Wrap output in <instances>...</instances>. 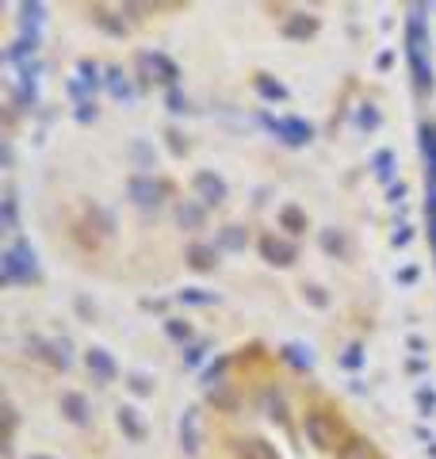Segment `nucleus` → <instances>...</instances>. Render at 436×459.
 Returning <instances> with one entry per match:
<instances>
[{
	"label": "nucleus",
	"mask_w": 436,
	"mask_h": 459,
	"mask_svg": "<svg viewBox=\"0 0 436 459\" xmlns=\"http://www.w3.org/2000/svg\"><path fill=\"white\" fill-rule=\"evenodd\" d=\"M429 35H425V4L409 8V23H406V54H409V69H414V88L417 92H429L433 88V69H429Z\"/></svg>",
	"instance_id": "1"
},
{
	"label": "nucleus",
	"mask_w": 436,
	"mask_h": 459,
	"mask_svg": "<svg viewBox=\"0 0 436 459\" xmlns=\"http://www.w3.org/2000/svg\"><path fill=\"white\" fill-rule=\"evenodd\" d=\"M253 85H256V92H261L264 100H287V88L279 85V80H272L268 73H256V80H253Z\"/></svg>",
	"instance_id": "20"
},
{
	"label": "nucleus",
	"mask_w": 436,
	"mask_h": 459,
	"mask_svg": "<svg viewBox=\"0 0 436 459\" xmlns=\"http://www.w3.org/2000/svg\"><path fill=\"white\" fill-rule=\"evenodd\" d=\"M303 432L318 452H341V437H344V425L337 421L333 414L326 409H306L303 417Z\"/></svg>",
	"instance_id": "2"
},
{
	"label": "nucleus",
	"mask_w": 436,
	"mask_h": 459,
	"mask_svg": "<svg viewBox=\"0 0 436 459\" xmlns=\"http://www.w3.org/2000/svg\"><path fill=\"white\" fill-rule=\"evenodd\" d=\"M165 333H168L173 341H191V325L180 322V318H168V322H165Z\"/></svg>",
	"instance_id": "28"
},
{
	"label": "nucleus",
	"mask_w": 436,
	"mask_h": 459,
	"mask_svg": "<svg viewBox=\"0 0 436 459\" xmlns=\"http://www.w3.org/2000/svg\"><path fill=\"white\" fill-rule=\"evenodd\" d=\"M165 138H168V150H173V153H176V157H180V153H184V150H188V142H184V138H180V134H176V130H168V134H165Z\"/></svg>",
	"instance_id": "37"
},
{
	"label": "nucleus",
	"mask_w": 436,
	"mask_h": 459,
	"mask_svg": "<svg viewBox=\"0 0 436 459\" xmlns=\"http://www.w3.org/2000/svg\"><path fill=\"white\" fill-rule=\"evenodd\" d=\"M180 302H191V306H211V302H218V295L215 291H203V287H184Z\"/></svg>",
	"instance_id": "25"
},
{
	"label": "nucleus",
	"mask_w": 436,
	"mask_h": 459,
	"mask_svg": "<svg viewBox=\"0 0 436 459\" xmlns=\"http://www.w3.org/2000/svg\"><path fill=\"white\" fill-rule=\"evenodd\" d=\"M360 127H363V130H375V127H379V111L371 108V104L360 111Z\"/></svg>",
	"instance_id": "33"
},
{
	"label": "nucleus",
	"mask_w": 436,
	"mask_h": 459,
	"mask_svg": "<svg viewBox=\"0 0 436 459\" xmlns=\"http://www.w3.org/2000/svg\"><path fill=\"white\" fill-rule=\"evenodd\" d=\"M180 448H184V456L199 452V409H184V417H180Z\"/></svg>",
	"instance_id": "11"
},
{
	"label": "nucleus",
	"mask_w": 436,
	"mask_h": 459,
	"mask_svg": "<svg viewBox=\"0 0 436 459\" xmlns=\"http://www.w3.org/2000/svg\"><path fill=\"white\" fill-rule=\"evenodd\" d=\"M77 119H80V122H96V104H92V100L77 104Z\"/></svg>",
	"instance_id": "35"
},
{
	"label": "nucleus",
	"mask_w": 436,
	"mask_h": 459,
	"mask_svg": "<svg viewBox=\"0 0 436 459\" xmlns=\"http://www.w3.org/2000/svg\"><path fill=\"white\" fill-rule=\"evenodd\" d=\"M119 429H123L131 440H142L145 437V425H142V417H138V409H134V406H119Z\"/></svg>",
	"instance_id": "14"
},
{
	"label": "nucleus",
	"mask_w": 436,
	"mask_h": 459,
	"mask_svg": "<svg viewBox=\"0 0 436 459\" xmlns=\"http://www.w3.org/2000/svg\"><path fill=\"white\" fill-rule=\"evenodd\" d=\"M337 459H383V456H379V448L371 444V440L349 437V440L341 444V452H337Z\"/></svg>",
	"instance_id": "13"
},
{
	"label": "nucleus",
	"mask_w": 436,
	"mask_h": 459,
	"mask_svg": "<svg viewBox=\"0 0 436 459\" xmlns=\"http://www.w3.org/2000/svg\"><path fill=\"white\" fill-rule=\"evenodd\" d=\"M38 459H43V456H38Z\"/></svg>",
	"instance_id": "41"
},
{
	"label": "nucleus",
	"mask_w": 436,
	"mask_h": 459,
	"mask_svg": "<svg viewBox=\"0 0 436 459\" xmlns=\"http://www.w3.org/2000/svg\"><path fill=\"white\" fill-rule=\"evenodd\" d=\"M188 264L199 268V272H211V268L218 264V249H211V245H191L188 249Z\"/></svg>",
	"instance_id": "15"
},
{
	"label": "nucleus",
	"mask_w": 436,
	"mask_h": 459,
	"mask_svg": "<svg viewBox=\"0 0 436 459\" xmlns=\"http://www.w3.org/2000/svg\"><path fill=\"white\" fill-rule=\"evenodd\" d=\"M284 35L287 38H310L318 35V15H306V12H295L284 20Z\"/></svg>",
	"instance_id": "12"
},
{
	"label": "nucleus",
	"mask_w": 436,
	"mask_h": 459,
	"mask_svg": "<svg viewBox=\"0 0 436 459\" xmlns=\"http://www.w3.org/2000/svg\"><path fill=\"white\" fill-rule=\"evenodd\" d=\"M303 299L310 302V306H318V310H326V306H329V295L321 291V287H314V283H310V287H303Z\"/></svg>",
	"instance_id": "29"
},
{
	"label": "nucleus",
	"mask_w": 436,
	"mask_h": 459,
	"mask_svg": "<svg viewBox=\"0 0 436 459\" xmlns=\"http://www.w3.org/2000/svg\"><path fill=\"white\" fill-rule=\"evenodd\" d=\"M92 23H96V27H103L108 35H115V38H123V35H126V23H123V20H115V15L108 12V8H92Z\"/></svg>",
	"instance_id": "19"
},
{
	"label": "nucleus",
	"mask_w": 436,
	"mask_h": 459,
	"mask_svg": "<svg viewBox=\"0 0 436 459\" xmlns=\"http://www.w3.org/2000/svg\"><path fill=\"white\" fill-rule=\"evenodd\" d=\"M126 195H131L138 207H161V199H165V188H161L157 180H150V176H131Z\"/></svg>",
	"instance_id": "8"
},
{
	"label": "nucleus",
	"mask_w": 436,
	"mask_h": 459,
	"mask_svg": "<svg viewBox=\"0 0 436 459\" xmlns=\"http://www.w3.org/2000/svg\"><path fill=\"white\" fill-rule=\"evenodd\" d=\"M131 390H134V395H150V379H145V375H131Z\"/></svg>",
	"instance_id": "38"
},
{
	"label": "nucleus",
	"mask_w": 436,
	"mask_h": 459,
	"mask_svg": "<svg viewBox=\"0 0 436 459\" xmlns=\"http://www.w3.org/2000/svg\"><path fill=\"white\" fill-rule=\"evenodd\" d=\"M417 406H421V414H425V417H429L433 409H436V395H433L429 387H421V390H417Z\"/></svg>",
	"instance_id": "32"
},
{
	"label": "nucleus",
	"mask_w": 436,
	"mask_h": 459,
	"mask_svg": "<svg viewBox=\"0 0 436 459\" xmlns=\"http://www.w3.org/2000/svg\"><path fill=\"white\" fill-rule=\"evenodd\" d=\"M371 165H375V180H383V184H391V176H394V153H391V150H379Z\"/></svg>",
	"instance_id": "24"
},
{
	"label": "nucleus",
	"mask_w": 436,
	"mask_h": 459,
	"mask_svg": "<svg viewBox=\"0 0 436 459\" xmlns=\"http://www.w3.org/2000/svg\"><path fill=\"white\" fill-rule=\"evenodd\" d=\"M85 364H88V372H92L100 383H111V379L119 375V364L111 360L108 348H88V352H85Z\"/></svg>",
	"instance_id": "9"
},
{
	"label": "nucleus",
	"mask_w": 436,
	"mask_h": 459,
	"mask_svg": "<svg viewBox=\"0 0 436 459\" xmlns=\"http://www.w3.org/2000/svg\"><path fill=\"white\" fill-rule=\"evenodd\" d=\"M402 195H406V184H394V188H391V199H394V203H398V199H402Z\"/></svg>",
	"instance_id": "40"
},
{
	"label": "nucleus",
	"mask_w": 436,
	"mask_h": 459,
	"mask_svg": "<svg viewBox=\"0 0 436 459\" xmlns=\"http://www.w3.org/2000/svg\"><path fill=\"white\" fill-rule=\"evenodd\" d=\"M284 360H287V364H295L298 372H310V367H314V352L306 348V344H298V341L284 344Z\"/></svg>",
	"instance_id": "16"
},
{
	"label": "nucleus",
	"mask_w": 436,
	"mask_h": 459,
	"mask_svg": "<svg viewBox=\"0 0 436 459\" xmlns=\"http://www.w3.org/2000/svg\"><path fill=\"white\" fill-rule=\"evenodd\" d=\"M321 249L333 253V257H349V241H344L341 230H321Z\"/></svg>",
	"instance_id": "22"
},
{
	"label": "nucleus",
	"mask_w": 436,
	"mask_h": 459,
	"mask_svg": "<svg viewBox=\"0 0 436 459\" xmlns=\"http://www.w3.org/2000/svg\"><path fill=\"white\" fill-rule=\"evenodd\" d=\"M138 65H142L145 80H161V85H168V88H176V80H180L176 62H168L165 54H138Z\"/></svg>",
	"instance_id": "5"
},
{
	"label": "nucleus",
	"mask_w": 436,
	"mask_h": 459,
	"mask_svg": "<svg viewBox=\"0 0 436 459\" xmlns=\"http://www.w3.org/2000/svg\"><path fill=\"white\" fill-rule=\"evenodd\" d=\"M61 414H66V421H73V425L92 421V406H88V398L77 395V390H66V395H61Z\"/></svg>",
	"instance_id": "10"
},
{
	"label": "nucleus",
	"mask_w": 436,
	"mask_h": 459,
	"mask_svg": "<svg viewBox=\"0 0 436 459\" xmlns=\"http://www.w3.org/2000/svg\"><path fill=\"white\" fill-rule=\"evenodd\" d=\"M417 280V268H402L398 272V283H414Z\"/></svg>",
	"instance_id": "39"
},
{
	"label": "nucleus",
	"mask_w": 436,
	"mask_h": 459,
	"mask_svg": "<svg viewBox=\"0 0 436 459\" xmlns=\"http://www.w3.org/2000/svg\"><path fill=\"white\" fill-rule=\"evenodd\" d=\"M191 192L199 195V203H203V207H218V203L226 199V192H230V188H226V180L218 176V172H196V176H191Z\"/></svg>",
	"instance_id": "4"
},
{
	"label": "nucleus",
	"mask_w": 436,
	"mask_h": 459,
	"mask_svg": "<svg viewBox=\"0 0 436 459\" xmlns=\"http://www.w3.org/2000/svg\"><path fill=\"white\" fill-rule=\"evenodd\" d=\"M77 80L88 88V92H92V88L100 85V65H96V62H88V57H85V62L77 65Z\"/></svg>",
	"instance_id": "26"
},
{
	"label": "nucleus",
	"mask_w": 436,
	"mask_h": 459,
	"mask_svg": "<svg viewBox=\"0 0 436 459\" xmlns=\"http://www.w3.org/2000/svg\"><path fill=\"white\" fill-rule=\"evenodd\" d=\"M108 88H111V96H115V100H134L131 80H126L119 69H108Z\"/></svg>",
	"instance_id": "23"
},
{
	"label": "nucleus",
	"mask_w": 436,
	"mask_h": 459,
	"mask_svg": "<svg viewBox=\"0 0 436 459\" xmlns=\"http://www.w3.org/2000/svg\"><path fill=\"white\" fill-rule=\"evenodd\" d=\"M249 245V234L241 226H226L218 230V249H230V253H241Z\"/></svg>",
	"instance_id": "17"
},
{
	"label": "nucleus",
	"mask_w": 436,
	"mask_h": 459,
	"mask_svg": "<svg viewBox=\"0 0 436 459\" xmlns=\"http://www.w3.org/2000/svg\"><path fill=\"white\" fill-rule=\"evenodd\" d=\"M203 352H207V344H191V348L184 352V364H188V367H196L199 360H203Z\"/></svg>",
	"instance_id": "34"
},
{
	"label": "nucleus",
	"mask_w": 436,
	"mask_h": 459,
	"mask_svg": "<svg viewBox=\"0 0 436 459\" xmlns=\"http://www.w3.org/2000/svg\"><path fill=\"white\" fill-rule=\"evenodd\" d=\"M0 280H4V283H35L38 280L35 249H31L23 237L15 245H8L4 257H0Z\"/></svg>",
	"instance_id": "3"
},
{
	"label": "nucleus",
	"mask_w": 436,
	"mask_h": 459,
	"mask_svg": "<svg viewBox=\"0 0 436 459\" xmlns=\"http://www.w3.org/2000/svg\"><path fill=\"white\" fill-rule=\"evenodd\" d=\"M264 122H268V127L276 130V138L279 142H287V146H306L314 138V127L310 122H303V119H272L268 115Z\"/></svg>",
	"instance_id": "6"
},
{
	"label": "nucleus",
	"mask_w": 436,
	"mask_h": 459,
	"mask_svg": "<svg viewBox=\"0 0 436 459\" xmlns=\"http://www.w3.org/2000/svg\"><path fill=\"white\" fill-rule=\"evenodd\" d=\"M409 237H414V230L402 226V230H394V234H391V245H394V249H402V245H409Z\"/></svg>",
	"instance_id": "36"
},
{
	"label": "nucleus",
	"mask_w": 436,
	"mask_h": 459,
	"mask_svg": "<svg viewBox=\"0 0 436 459\" xmlns=\"http://www.w3.org/2000/svg\"><path fill=\"white\" fill-rule=\"evenodd\" d=\"M15 211H20V203H15V192L8 188V192H4V230H8V234H15V226H20V223H15Z\"/></svg>",
	"instance_id": "27"
},
{
	"label": "nucleus",
	"mask_w": 436,
	"mask_h": 459,
	"mask_svg": "<svg viewBox=\"0 0 436 459\" xmlns=\"http://www.w3.org/2000/svg\"><path fill=\"white\" fill-rule=\"evenodd\" d=\"M176 218H180L184 230H203V207L199 203H180V211H176Z\"/></svg>",
	"instance_id": "21"
},
{
	"label": "nucleus",
	"mask_w": 436,
	"mask_h": 459,
	"mask_svg": "<svg viewBox=\"0 0 436 459\" xmlns=\"http://www.w3.org/2000/svg\"><path fill=\"white\" fill-rule=\"evenodd\" d=\"M279 226H284L291 237H298V234H306V215L295 207V203H287V207L279 211Z\"/></svg>",
	"instance_id": "18"
},
{
	"label": "nucleus",
	"mask_w": 436,
	"mask_h": 459,
	"mask_svg": "<svg viewBox=\"0 0 436 459\" xmlns=\"http://www.w3.org/2000/svg\"><path fill=\"white\" fill-rule=\"evenodd\" d=\"M261 257L276 268H287L298 260V249H295V241H284V237L268 234V237H261Z\"/></svg>",
	"instance_id": "7"
},
{
	"label": "nucleus",
	"mask_w": 436,
	"mask_h": 459,
	"mask_svg": "<svg viewBox=\"0 0 436 459\" xmlns=\"http://www.w3.org/2000/svg\"><path fill=\"white\" fill-rule=\"evenodd\" d=\"M165 104H168V111L173 115H180V111H188V100L180 96V88H168V96H165Z\"/></svg>",
	"instance_id": "31"
},
{
	"label": "nucleus",
	"mask_w": 436,
	"mask_h": 459,
	"mask_svg": "<svg viewBox=\"0 0 436 459\" xmlns=\"http://www.w3.org/2000/svg\"><path fill=\"white\" fill-rule=\"evenodd\" d=\"M360 364H363V348H360V344H352V348H344V352H341V367L356 372Z\"/></svg>",
	"instance_id": "30"
}]
</instances>
